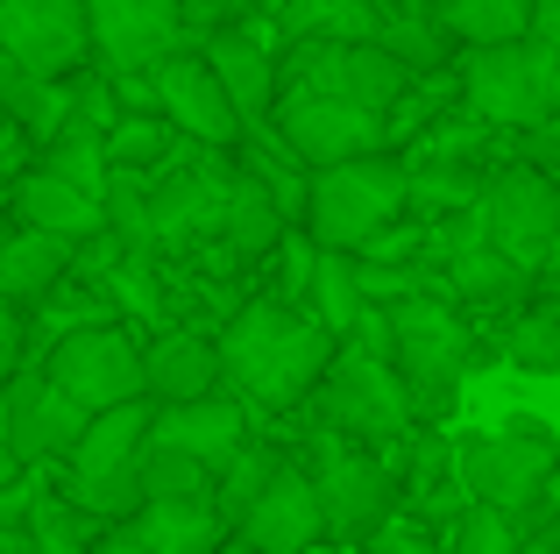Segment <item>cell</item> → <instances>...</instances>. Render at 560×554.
<instances>
[{
  "label": "cell",
  "instance_id": "cell-1",
  "mask_svg": "<svg viewBox=\"0 0 560 554\" xmlns=\"http://www.w3.org/2000/svg\"><path fill=\"white\" fill-rule=\"evenodd\" d=\"M327 356H334V334L319 327L305 305L270 299V291L242 299L213 327L220 391H234L248 419H256V413L262 419H270V413H299L305 391H313L319 370H327Z\"/></svg>",
  "mask_w": 560,
  "mask_h": 554
},
{
  "label": "cell",
  "instance_id": "cell-2",
  "mask_svg": "<svg viewBox=\"0 0 560 554\" xmlns=\"http://www.w3.org/2000/svg\"><path fill=\"white\" fill-rule=\"evenodd\" d=\"M390 362L405 377V399H411V427H440L454 419V399H462V377L482 362L476 327L454 299L440 291H411V299H390Z\"/></svg>",
  "mask_w": 560,
  "mask_h": 554
},
{
  "label": "cell",
  "instance_id": "cell-3",
  "mask_svg": "<svg viewBox=\"0 0 560 554\" xmlns=\"http://www.w3.org/2000/svg\"><path fill=\"white\" fill-rule=\"evenodd\" d=\"M397 213H405V157L362 150V157H341V164H319L313 178H305L299 228L319 250H362Z\"/></svg>",
  "mask_w": 560,
  "mask_h": 554
},
{
  "label": "cell",
  "instance_id": "cell-4",
  "mask_svg": "<svg viewBox=\"0 0 560 554\" xmlns=\"http://www.w3.org/2000/svg\"><path fill=\"white\" fill-rule=\"evenodd\" d=\"M305 405H313V427H334L348 434V441L362 448H390L397 434L411 427V399H405V377H397L390 356H376V348L362 342H334L327 370H319V384L305 391Z\"/></svg>",
  "mask_w": 560,
  "mask_h": 554
},
{
  "label": "cell",
  "instance_id": "cell-5",
  "mask_svg": "<svg viewBox=\"0 0 560 554\" xmlns=\"http://www.w3.org/2000/svg\"><path fill=\"white\" fill-rule=\"evenodd\" d=\"M553 79H560V50H547L539 36H511V43H476L454 65V93L476 122L504 128H539L553 107Z\"/></svg>",
  "mask_w": 560,
  "mask_h": 554
},
{
  "label": "cell",
  "instance_id": "cell-6",
  "mask_svg": "<svg viewBox=\"0 0 560 554\" xmlns=\"http://www.w3.org/2000/svg\"><path fill=\"white\" fill-rule=\"evenodd\" d=\"M305 476H313V498H319V541H341L355 547L376 519L397 512V476L376 448L348 441L334 427H313L305 434Z\"/></svg>",
  "mask_w": 560,
  "mask_h": 554
},
{
  "label": "cell",
  "instance_id": "cell-7",
  "mask_svg": "<svg viewBox=\"0 0 560 554\" xmlns=\"http://www.w3.org/2000/svg\"><path fill=\"white\" fill-rule=\"evenodd\" d=\"M468 213H476V228L533 277V285L547 270H560V193H553L547 171H533L525 157L518 164H490L482 171L476 207Z\"/></svg>",
  "mask_w": 560,
  "mask_h": 554
},
{
  "label": "cell",
  "instance_id": "cell-8",
  "mask_svg": "<svg viewBox=\"0 0 560 554\" xmlns=\"http://www.w3.org/2000/svg\"><path fill=\"white\" fill-rule=\"evenodd\" d=\"M560 462L547 419L533 413H511L504 427H476L454 441V476H462V490L476 505H497V512H511L525 527V512H533L539 498V476H547Z\"/></svg>",
  "mask_w": 560,
  "mask_h": 554
},
{
  "label": "cell",
  "instance_id": "cell-9",
  "mask_svg": "<svg viewBox=\"0 0 560 554\" xmlns=\"http://www.w3.org/2000/svg\"><path fill=\"white\" fill-rule=\"evenodd\" d=\"M270 128L305 171L319 164H341V157H362V150H383V114L355 107V100H334V93H313V85H277L270 100Z\"/></svg>",
  "mask_w": 560,
  "mask_h": 554
},
{
  "label": "cell",
  "instance_id": "cell-10",
  "mask_svg": "<svg viewBox=\"0 0 560 554\" xmlns=\"http://www.w3.org/2000/svg\"><path fill=\"white\" fill-rule=\"evenodd\" d=\"M50 384L65 399H79L85 413L100 405H121V399H142V348L121 320H93V327H71L65 342L43 356Z\"/></svg>",
  "mask_w": 560,
  "mask_h": 554
},
{
  "label": "cell",
  "instance_id": "cell-11",
  "mask_svg": "<svg viewBox=\"0 0 560 554\" xmlns=\"http://www.w3.org/2000/svg\"><path fill=\"white\" fill-rule=\"evenodd\" d=\"M85 43L100 71H150L191 43L178 0H85Z\"/></svg>",
  "mask_w": 560,
  "mask_h": 554
},
{
  "label": "cell",
  "instance_id": "cell-12",
  "mask_svg": "<svg viewBox=\"0 0 560 554\" xmlns=\"http://www.w3.org/2000/svg\"><path fill=\"white\" fill-rule=\"evenodd\" d=\"M79 427H85V405L65 399L43 362H14L8 384H0V441L36 470V462H65Z\"/></svg>",
  "mask_w": 560,
  "mask_h": 554
},
{
  "label": "cell",
  "instance_id": "cell-13",
  "mask_svg": "<svg viewBox=\"0 0 560 554\" xmlns=\"http://www.w3.org/2000/svg\"><path fill=\"white\" fill-rule=\"evenodd\" d=\"M0 50L36 79H71L79 65H93L85 0H0Z\"/></svg>",
  "mask_w": 560,
  "mask_h": 554
},
{
  "label": "cell",
  "instance_id": "cell-14",
  "mask_svg": "<svg viewBox=\"0 0 560 554\" xmlns=\"http://www.w3.org/2000/svg\"><path fill=\"white\" fill-rule=\"evenodd\" d=\"M150 85H156V114L178 128L185 142H206V150H234L248 136L242 114H234L228 85L206 71L199 50H171L164 65H150Z\"/></svg>",
  "mask_w": 560,
  "mask_h": 554
},
{
  "label": "cell",
  "instance_id": "cell-15",
  "mask_svg": "<svg viewBox=\"0 0 560 554\" xmlns=\"http://www.w3.org/2000/svg\"><path fill=\"white\" fill-rule=\"evenodd\" d=\"M234 541L262 547V554H305L319 547V498H313V476L299 470V462H277L270 484L256 490V498L242 505V519H234Z\"/></svg>",
  "mask_w": 560,
  "mask_h": 554
},
{
  "label": "cell",
  "instance_id": "cell-16",
  "mask_svg": "<svg viewBox=\"0 0 560 554\" xmlns=\"http://www.w3.org/2000/svg\"><path fill=\"white\" fill-rule=\"evenodd\" d=\"M142 441H164V448H185L191 462L220 470L234 448L248 441V413L234 391H199V399H171V405H150V427Z\"/></svg>",
  "mask_w": 560,
  "mask_h": 554
},
{
  "label": "cell",
  "instance_id": "cell-17",
  "mask_svg": "<svg viewBox=\"0 0 560 554\" xmlns=\"http://www.w3.org/2000/svg\"><path fill=\"white\" fill-rule=\"evenodd\" d=\"M199 57H206V71L228 85L242 128L270 122V100H277V57H270V43H256L248 28L213 22V28H206V43H199Z\"/></svg>",
  "mask_w": 560,
  "mask_h": 554
},
{
  "label": "cell",
  "instance_id": "cell-18",
  "mask_svg": "<svg viewBox=\"0 0 560 554\" xmlns=\"http://www.w3.org/2000/svg\"><path fill=\"white\" fill-rule=\"evenodd\" d=\"M199 391H220L213 334L171 320V327H156L150 348H142V399H150V405H171V399H199Z\"/></svg>",
  "mask_w": 560,
  "mask_h": 554
},
{
  "label": "cell",
  "instance_id": "cell-19",
  "mask_svg": "<svg viewBox=\"0 0 560 554\" xmlns=\"http://www.w3.org/2000/svg\"><path fill=\"white\" fill-rule=\"evenodd\" d=\"M121 533H136L150 554H213L228 541V519L213 512V498H142Z\"/></svg>",
  "mask_w": 560,
  "mask_h": 554
},
{
  "label": "cell",
  "instance_id": "cell-20",
  "mask_svg": "<svg viewBox=\"0 0 560 554\" xmlns=\"http://www.w3.org/2000/svg\"><path fill=\"white\" fill-rule=\"evenodd\" d=\"M14 221L22 228H43V235H65V242H85L107 228V213H100L93 193H79V185L50 178V171L28 164L22 178H14Z\"/></svg>",
  "mask_w": 560,
  "mask_h": 554
},
{
  "label": "cell",
  "instance_id": "cell-21",
  "mask_svg": "<svg viewBox=\"0 0 560 554\" xmlns=\"http://www.w3.org/2000/svg\"><path fill=\"white\" fill-rule=\"evenodd\" d=\"M228 157H234V150H228ZM284 228H291V221L270 207V193H262V185L248 178L242 164H234V185H228V207H220V235H213V242L248 270V264H262V256L277 250V235H284Z\"/></svg>",
  "mask_w": 560,
  "mask_h": 554
},
{
  "label": "cell",
  "instance_id": "cell-22",
  "mask_svg": "<svg viewBox=\"0 0 560 554\" xmlns=\"http://www.w3.org/2000/svg\"><path fill=\"white\" fill-rule=\"evenodd\" d=\"M425 14H433V28L454 43V50H476V43L525 36L533 0H425Z\"/></svg>",
  "mask_w": 560,
  "mask_h": 554
},
{
  "label": "cell",
  "instance_id": "cell-23",
  "mask_svg": "<svg viewBox=\"0 0 560 554\" xmlns=\"http://www.w3.org/2000/svg\"><path fill=\"white\" fill-rule=\"evenodd\" d=\"M299 305L334 334V342H341V334L355 327V313H362L355 250H319V242H313V277H305V299H299Z\"/></svg>",
  "mask_w": 560,
  "mask_h": 554
},
{
  "label": "cell",
  "instance_id": "cell-24",
  "mask_svg": "<svg viewBox=\"0 0 560 554\" xmlns=\"http://www.w3.org/2000/svg\"><path fill=\"white\" fill-rule=\"evenodd\" d=\"M376 28V0H277V43H348Z\"/></svg>",
  "mask_w": 560,
  "mask_h": 554
},
{
  "label": "cell",
  "instance_id": "cell-25",
  "mask_svg": "<svg viewBox=\"0 0 560 554\" xmlns=\"http://www.w3.org/2000/svg\"><path fill=\"white\" fill-rule=\"evenodd\" d=\"M490 348L525 377H553L560 370V313H547L539 299H525L518 313H504V327L490 334Z\"/></svg>",
  "mask_w": 560,
  "mask_h": 554
},
{
  "label": "cell",
  "instance_id": "cell-26",
  "mask_svg": "<svg viewBox=\"0 0 560 554\" xmlns=\"http://www.w3.org/2000/svg\"><path fill=\"white\" fill-rule=\"evenodd\" d=\"M370 43H383V50L411 71V79H419V71H440L454 57V43L433 28V14H425V8H376Z\"/></svg>",
  "mask_w": 560,
  "mask_h": 554
},
{
  "label": "cell",
  "instance_id": "cell-27",
  "mask_svg": "<svg viewBox=\"0 0 560 554\" xmlns=\"http://www.w3.org/2000/svg\"><path fill=\"white\" fill-rule=\"evenodd\" d=\"M476 164H405V213L411 221H447V213L476 207Z\"/></svg>",
  "mask_w": 560,
  "mask_h": 554
},
{
  "label": "cell",
  "instance_id": "cell-28",
  "mask_svg": "<svg viewBox=\"0 0 560 554\" xmlns=\"http://www.w3.org/2000/svg\"><path fill=\"white\" fill-rule=\"evenodd\" d=\"M36 171H50V178H65V185H79V193L100 199V185H107V150H100V128L65 122L50 142H36Z\"/></svg>",
  "mask_w": 560,
  "mask_h": 554
},
{
  "label": "cell",
  "instance_id": "cell-29",
  "mask_svg": "<svg viewBox=\"0 0 560 554\" xmlns=\"http://www.w3.org/2000/svg\"><path fill=\"white\" fill-rule=\"evenodd\" d=\"M136 490H142V498H213V470L191 462L185 448L142 441L136 448Z\"/></svg>",
  "mask_w": 560,
  "mask_h": 554
},
{
  "label": "cell",
  "instance_id": "cell-30",
  "mask_svg": "<svg viewBox=\"0 0 560 554\" xmlns=\"http://www.w3.org/2000/svg\"><path fill=\"white\" fill-rule=\"evenodd\" d=\"M277 462H284V455H277L270 441H256V434H248V441H242V448H234V455L213 470V512L228 519V533H234V519H242V505L256 498L262 484H270Z\"/></svg>",
  "mask_w": 560,
  "mask_h": 554
},
{
  "label": "cell",
  "instance_id": "cell-31",
  "mask_svg": "<svg viewBox=\"0 0 560 554\" xmlns=\"http://www.w3.org/2000/svg\"><path fill=\"white\" fill-rule=\"evenodd\" d=\"M100 150H107V164H121V171H156L171 150H178V128H171L164 114H114V128L100 136Z\"/></svg>",
  "mask_w": 560,
  "mask_h": 554
},
{
  "label": "cell",
  "instance_id": "cell-32",
  "mask_svg": "<svg viewBox=\"0 0 560 554\" xmlns=\"http://www.w3.org/2000/svg\"><path fill=\"white\" fill-rule=\"evenodd\" d=\"M22 527H28V554H93V541H85V519L71 512L57 490H43V484H36V498H28Z\"/></svg>",
  "mask_w": 560,
  "mask_h": 554
},
{
  "label": "cell",
  "instance_id": "cell-33",
  "mask_svg": "<svg viewBox=\"0 0 560 554\" xmlns=\"http://www.w3.org/2000/svg\"><path fill=\"white\" fill-rule=\"evenodd\" d=\"M518 541H525L518 519L497 512V505H476V498L447 519V554H518Z\"/></svg>",
  "mask_w": 560,
  "mask_h": 554
},
{
  "label": "cell",
  "instance_id": "cell-34",
  "mask_svg": "<svg viewBox=\"0 0 560 554\" xmlns=\"http://www.w3.org/2000/svg\"><path fill=\"white\" fill-rule=\"evenodd\" d=\"M355 554H447V541H440V527H425L419 512L397 505L390 519H376V527L355 541Z\"/></svg>",
  "mask_w": 560,
  "mask_h": 554
},
{
  "label": "cell",
  "instance_id": "cell-35",
  "mask_svg": "<svg viewBox=\"0 0 560 554\" xmlns=\"http://www.w3.org/2000/svg\"><path fill=\"white\" fill-rule=\"evenodd\" d=\"M539 527H560V462L539 476V498H533V512H525V533H539Z\"/></svg>",
  "mask_w": 560,
  "mask_h": 554
},
{
  "label": "cell",
  "instance_id": "cell-36",
  "mask_svg": "<svg viewBox=\"0 0 560 554\" xmlns=\"http://www.w3.org/2000/svg\"><path fill=\"white\" fill-rule=\"evenodd\" d=\"M14 362H22V313H14V305H0V384H8Z\"/></svg>",
  "mask_w": 560,
  "mask_h": 554
},
{
  "label": "cell",
  "instance_id": "cell-37",
  "mask_svg": "<svg viewBox=\"0 0 560 554\" xmlns=\"http://www.w3.org/2000/svg\"><path fill=\"white\" fill-rule=\"evenodd\" d=\"M525 36H539L547 50H560V0H533V14H525Z\"/></svg>",
  "mask_w": 560,
  "mask_h": 554
},
{
  "label": "cell",
  "instance_id": "cell-38",
  "mask_svg": "<svg viewBox=\"0 0 560 554\" xmlns=\"http://www.w3.org/2000/svg\"><path fill=\"white\" fill-rule=\"evenodd\" d=\"M178 8H185V22H206V28H213V22H228V14H242L248 0H178Z\"/></svg>",
  "mask_w": 560,
  "mask_h": 554
},
{
  "label": "cell",
  "instance_id": "cell-39",
  "mask_svg": "<svg viewBox=\"0 0 560 554\" xmlns=\"http://www.w3.org/2000/svg\"><path fill=\"white\" fill-rule=\"evenodd\" d=\"M93 554H150V547H142V541H136V533H121V527H114V533H107V541H93Z\"/></svg>",
  "mask_w": 560,
  "mask_h": 554
},
{
  "label": "cell",
  "instance_id": "cell-40",
  "mask_svg": "<svg viewBox=\"0 0 560 554\" xmlns=\"http://www.w3.org/2000/svg\"><path fill=\"white\" fill-rule=\"evenodd\" d=\"M0 554H28V527H14V519H0Z\"/></svg>",
  "mask_w": 560,
  "mask_h": 554
},
{
  "label": "cell",
  "instance_id": "cell-41",
  "mask_svg": "<svg viewBox=\"0 0 560 554\" xmlns=\"http://www.w3.org/2000/svg\"><path fill=\"white\" fill-rule=\"evenodd\" d=\"M533 299L547 305V313H560V270H547V277H539V285H533Z\"/></svg>",
  "mask_w": 560,
  "mask_h": 554
},
{
  "label": "cell",
  "instance_id": "cell-42",
  "mask_svg": "<svg viewBox=\"0 0 560 554\" xmlns=\"http://www.w3.org/2000/svg\"><path fill=\"white\" fill-rule=\"evenodd\" d=\"M14 476H28V462H22V455H14V448H8V441H0V490H8V484H14Z\"/></svg>",
  "mask_w": 560,
  "mask_h": 554
},
{
  "label": "cell",
  "instance_id": "cell-43",
  "mask_svg": "<svg viewBox=\"0 0 560 554\" xmlns=\"http://www.w3.org/2000/svg\"><path fill=\"white\" fill-rule=\"evenodd\" d=\"M213 554H262V547H248V541H234V533H228V541H220Z\"/></svg>",
  "mask_w": 560,
  "mask_h": 554
},
{
  "label": "cell",
  "instance_id": "cell-44",
  "mask_svg": "<svg viewBox=\"0 0 560 554\" xmlns=\"http://www.w3.org/2000/svg\"><path fill=\"white\" fill-rule=\"evenodd\" d=\"M376 8H425V0H376Z\"/></svg>",
  "mask_w": 560,
  "mask_h": 554
}]
</instances>
